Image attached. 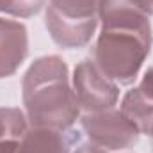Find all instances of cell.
Returning <instances> with one entry per match:
<instances>
[{
	"mask_svg": "<svg viewBox=\"0 0 153 153\" xmlns=\"http://www.w3.org/2000/svg\"><path fill=\"white\" fill-rule=\"evenodd\" d=\"M46 5V0H0V11L16 18H30Z\"/></svg>",
	"mask_w": 153,
	"mask_h": 153,
	"instance_id": "obj_11",
	"label": "cell"
},
{
	"mask_svg": "<svg viewBox=\"0 0 153 153\" xmlns=\"http://www.w3.org/2000/svg\"><path fill=\"white\" fill-rule=\"evenodd\" d=\"M107 153H109V152H107Z\"/></svg>",
	"mask_w": 153,
	"mask_h": 153,
	"instance_id": "obj_14",
	"label": "cell"
},
{
	"mask_svg": "<svg viewBox=\"0 0 153 153\" xmlns=\"http://www.w3.org/2000/svg\"><path fill=\"white\" fill-rule=\"evenodd\" d=\"M100 0H48L45 25L61 48L85 46L98 27Z\"/></svg>",
	"mask_w": 153,
	"mask_h": 153,
	"instance_id": "obj_3",
	"label": "cell"
},
{
	"mask_svg": "<svg viewBox=\"0 0 153 153\" xmlns=\"http://www.w3.org/2000/svg\"><path fill=\"white\" fill-rule=\"evenodd\" d=\"M152 50V23L146 16L102 22L93 61L112 82L130 85Z\"/></svg>",
	"mask_w": 153,
	"mask_h": 153,
	"instance_id": "obj_2",
	"label": "cell"
},
{
	"mask_svg": "<svg viewBox=\"0 0 153 153\" xmlns=\"http://www.w3.org/2000/svg\"><path fill=\"white\" fill-rule=\"evenodd\" d=\"M29 55L27 27L16 20L0 18V78L11 76Z\"/></svg>",
	"mask_w": 153,
	"mask_h": 153,
	"instance_id": "obj_6",
	"label": "cell"
},
{
	"mask_svg": "<svg viewBox=\"0 0 153 153\" xmlns=\"http://www.w3.org/2000/svg\"><path fill=\"white\" fill-rule=\"evenodd\" d=\"M27 130V116L20 109L0 107V153H18L20 141Z\"/></svg>",
	"mask_w": 153,
	"mask_h": 153,
	"instance_id": "obj_9",
	"label": "cell"
},
{
	"mask_svg": "<svg viewBox=\"0 0 153 153\" xmlns=\"http://www.w3.org/2000/svg\"><path fill=\"white\" fill-rule=\"evenodd\" d=\"M150 4H152V7H153V0H150Z\"/></svg>",
	"mask_w": 153,
	"mask_h": 153,
	"instance_id": "obj_13",
	"label": "cell"
},
{
	"mask_svg": "<svg viewBox=\"0 0 153 153\" xmlns=\"http://www.w3.org/2000/svg\"><path fill=\"white\" fill-rule=\"evenodd\" d=\"M82 130L89 137V143L107 150L119 152L132 148L139 141V128L121 111L107 109L100 112H85L80 119Z\"/></svg>",
	"mask_w": 153,
	"mask_h": 153,
	"instance_id": "obj_4",
	"label": "cell"
},
{
	"mask_svg": "<svg viewBox=\"0 0 153 153\" xmlns=\"http://www.w3.org/2000/svg\"><path fill=\"white\" fill-rule=\"evenodd\" d=\"M153 7L150 0H100V20L119 16H148L152 18Z\"/></svg>",
	"mask_w": 153,
	"mask_h": 153,
	"instance_id": "obj_10",
	"label": "cell"
},
{
	"mask_svg": "<svg viewBox=\"0 0 153 153\" xmlns=\"http://www.w3.org/2000/svg\"><path fill=\"white\" fill-rule=\"evenodd\" d=\"M71 87L78 107L84 109L85 112H100L114 109L119 98L117 84L103 75L91 57L82 59L75 66Z\"/></svg>",
	"mask_w": 153,
	"mask_h": 153,
	"instance_id": "obj_5",
	"label": "cell"
},
{
	"mask_svg": "<svg viewBox=\"0 0 153 153\" xmlns=\"http://www.w3.org/2000/svg\"><path fill=\"white\" fill-rule=\"evenodd\" d=\"M22 91L32 126L68 130L80 116L68 66L59 55L36 59L23 75Z\"/></svg>",
	"mask_w": 153,
	"mask_h": 153,
	"instance_id": "obj_1",
	"label": "cell"
},
{
	"mask_svg": "<svg viewBox=\"0 0 153 153\" xmlns=\"http://www.w3.org/2000/svg\"><path fill=\"white\" fill-rule=\"evenodd\" d=\"M146 135H148V137L152 139V144H153V125L150 126V130H148V134H146Z\"/></svg>",
	"mask_w": 153,
	"mask_h": 153,
	"instance_id": "obj_12",
	"label": "cell"
},
{
	"mask_svg": "<svg viewBox=\"0 0 153 153\" xmlns=\"http://www.w3.org/2000/svg\"><path fill=\"white\" fill-rule=\"evenodd\" d=\"M71 139L64 130L32 126L20 141L18 153H70Z\"/></svg>",
	"mask_w": 153,
	"mask_h": 153,
	"instance_id": "obj_8",
	"label": "cell"
},
{
	"mask_svg": "<svg viewBox=\"0 0 153 153\" xmlns=\"http://www.w3.org/2000/svg\"><path fill=\"white\" fill-rule=\"evenodd\" d=\"M119 111L139 128L141 134H148L153 125V68L144 73L139 85L123 96Z\"/></svg>",
	"mask_w": 153,
	"mask_h": 153,
	"instance_id": "obj_7",
	"label": "cell"
}]
</instances>
